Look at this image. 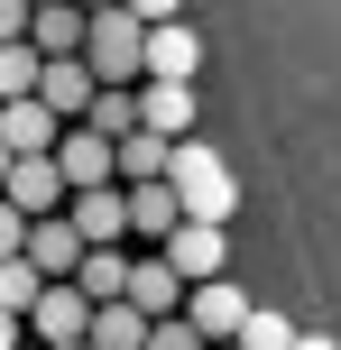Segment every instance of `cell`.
Returning a JSON list of instances; mask_svg holds the SVG:
<instances>
[{"label": "cell", "mask_w": 341, "mask_h": 350, "mask_svg": "<svg viewBox=\"0 0 341 350\" xmlns=\"http://www.w3.org/2000/svg\"><path fill=\"white\" fill-rule=\"evenodd\" d=\"M28 55H83V10H28Z\"/></svg>", "instance_id": "obj_17"}, {"label": "cell", "mask_w": 341, "mask_h": 350, "mask_svg": "<svg viewBox=\"0 0 341 350\" xmlns=\"http://www.w3.org/2000/svg\"><path fill=\"white\" fill-rule=\"evenodd\" d=\"M0 175H10V148H0Z\"/></svg>", "instance_id": "obj_28"}, {"label": "cell", "mask_w": 341, "mask_h": 350, "mask_svg": "<svg viewBox=\"0 0 341 350\" xmlns=\"http://www.w3.org/2000/svg\"><path fill=\"white\" fill-rule=\"evenodd\" d=\"M74 295L83 304H120V286H129V249H83V267H74Z\"/></svg>", "instance_id": "obj_15"}, {"label": "cell", "mask_w": 341, "mask_h": 350, "mask_svg": "<svg viewBox=\"0 0 341 350\" xmlns=\"http://www.w3.org/2000/svg\"><path fill=\"white\" fill-rule=\"evenodd\" d=\"M120 203H129V240H148V249H166V230L185 221L166 185H120Z\"/></svg>", "instance_id": "obj_14"}, {"label": "cell", "mask_w": 341, "mask_h": 350, "mask_svg": "<svg viewBox=\"0 0 341 350\" xmlns=\"http://www.w3.org/2000/svg\"><path fill=\"white\" fill-rule=\"evenodd\" d=\"M139 350H203L194 332H185V314H166V323H148V341Z\"/></svg>", "instance_id": "obj_23"}, {"label": "cell", "mask_w": 341, "mask_h": 350, "mask_svg": "<svg viewBox=\"0 0 341 350\" xmlns=\"http://www.w3.org/2000/svg\"><path fill=\"white\" fill-rule=\"evenodd\" d=\"M0 148H10V157H46V148H55V120L37 102H0Z\"/></svg>", "instance_id": "obj_16"}, {"label": "cell", "mask_w": 341, "mask_h": 350, "mask_svg": "<svg viewBox=\"0 0 341 350\" xmlns=\"http://www.w3.org/2000/svg\"><path fill=\"white\" fill-rule=\"evenodd\" d=\"M139 10H83V74L92 92H139Z\"/></svg>", "instance_id": "obj_2"}, {"label": "cell", "mask_w": 341, "mask_h": 350, "mask_svg": "<svg viewBox=\"0 0 341 350\" xmlns=\"http://www.w3.org/2000/svg\"><path fill=\"white\" fill-rule=\"evenodd\" d=\"M148 341V323L129 314V304H92V323H83V350H139Z\"/></svg>", "instance_id": "obj_19"}, {"label": "cell", "mask_w": 341, "mask_h": 350, "mask_svg": "<svg viewBox=\"0 0 341 350\" xmlns=\"http://www.w3.org/2000/svg\"><path fill=\"white\" fill-rule=\"evenodd\" d=\"M28 304H37V267H28V258H0V314L18 323Z\"/></svg>", "instance_id": "obj_21"}, {"label": "cell", "mask_w": 341, "mask_h": 350, "mask_svg": "<svg viewBox=\"0 0 341 350\" xmlns=\"http://www.w3.org/2000/svg\"><path fill=\"white\" fill-rule=\"evenodd\" d=\"M240 314H249V295H240L231 277H213V286H185V332H194L203 350H221L240 332Z\"/></svg>", "instance_id": "obj_7"}, {"label": "cell", "mask_w": 341, "mask_h": 350, "mask_svg": "<svg viewBox=\"0 0 341 350\" xmlns=\"http://www.w3.org/2000/svg\"><path fill=\"white\" fill-rule=\"evenodd\" d=\"M18 258L37 267V286H65L74 267H83V240H74V230H65V212H55V221H28V240H18Z\"/></svg>", "instance_id": "obj_11"}, {"label": "cell", "mask_w": 341, "mask_h": 350, "mask_svg": "<svg viewBox=\"0 0 341 350\" xmlns=\"http://www.w3.org/2000/svg\"><path fill=\"white\" fill-rule=\"evenodd\" d=\"M166 193H176V212H185V221H203V230H221V221H231V203H240L221 148H203V139H185L176 157H166Z\"/></svg>", "instance_id": "obj_1"}, {"label": "cell", "mask_w": 341, "mask_h": 350, "mask_svg": "<svg viewBox=\"0 0 341 350\" xmlns=\"http://www.w3.org/2000/svg\"><path fill=\"white\" fill-rule=\"evenodd\" d=\"M46 157H55V175H65V193H102L111 185V148L92 139V129H55Z\"/></svg>", "instance_id": "obj_12"}, {"label": "cell", "mask_w": 341, "mask_h": 350, "mask_svg": "<svg viewBox=\"0 0 341 350\" xmlns=\"http://www.w3.org/2000/svg\"><path fill=\"white\" fill-rule=\"evenodd\" d=\"M37 111H46L55 129H74L92 111V74H83V55H37V92H28Z\"/></svg>", "instance_id": "obj_4"}, {"label": "cell", "mask_w": 341, "mask_h": 350, "mask_svg": "<svg viewBox=\"0 0 341 350\" xmlns=\"http://www.w3.org/2000/svg\"><path fill=\"white\" fill-rule=\"evenodd\" d=\"M0 203H10L18 221H55V212H65V175H55V157H10Z\"/></svg>", "instance_id": "obj_5"}, {"label": "cell", "mask_w": 341, "mask_h": 350, "mask_svg": "<svg viewBox=\"0 0 341 350\" xmlns=\"http://www.w3.org/2000/svg\"><path fill=\"white\" fill-rule=\"evenodd\" d=\"M83 323H92V304L74 295V286H37V304L18 314V332H28L37 350H74V341H83Z\"/></svg>", "instance_id": "obj_6"}, {"label": "cell", "mask_w": 341, "mask_h": 350, "mask_svg": "<svg viewBox=\"0 0 341 350\" xmlns=\"http://www.w3.org/2000/svg\"><path fill=\"white\" fill-rule=\"evenodd\" d=\"M0 350H18V323H10V314H0Z\"/></svg>", "instance_id": "obj_27"}, {"label": "cell", "mask_w": 341, "mask_h": 350, "mask_svg": "<svg viewBox=\"0 0 341 350\" xmlns=\"http://www.w3.org/2000/svg\"><path fill=\"white\" fill-rule=\"evenodd\" d=\"M0 46H28V0H0Z\"/></svg>", "instance_id": "obj_24"}, {"label": "cell", "mask_w": 341, "mask_h": 350, "mask_svg": "<svg viewBox=\"0 0 341 350\" xmlns=\"http://www.w3.org/2000/svg\"><path fill=\"white\" fill-rule=\"evenodd\" d=\"M139 83H185L194 92V65H203V46H194V28H185L176 10H157V18H139Z\"/></svg>", "instance_id": "obj_3"}, {"label": "cell", "mask_w": 341, "mask_h": 350, "mask_svg": "<svg viewBox=\"0 0 341 350\" xmlns=\"http://www.w3.org/2000/svg\"><path fill=\"white\" fill-rule=\"evenodd\" d=\"M37 92V55L28 46H0V102H28Z\"/></svg>", "instance_id": "obj_22"}, {"label": "cell", "mask_w": 341, "mask_h": 350, "mask_svg": "<svg viewBox=\"0 0 341 350\" xmlns=\"http://www.w3.org/2000/svg\"><path fill=\"white\" fill-rule=\"evenodd\" d=\"M139 129L166 139V148H185V139H194V92H185V83H139Z\"/></svg>", "instance_id": "obj_13"}, {"label": "cell", "mask_w": 341, "mask_h": 350, "mask_svg": "<svg viewBox=\"0 0 341 350\" xmlns=\"http://www.w3.org/2000/svg\"><path fill=\"white\" fill-rule=\"evenodd\" d=\"M157 258L176 267V286H213L221 267H231V240H221V230H203V221H176Z\"/></svg>", "instance_id": "obj_8"}, {"label": "cell", "mask_w": 341, "mask_h": 350, "mask_svg": "<svg viewBox=\"0 0 341 350\" xmlns=\"http://www.w3.org/2000/svg\"><path fill=\"white\" fill-rule=\"evenodd\" d=\"M221 350H231V341H221Z\"/></svg>", "instance_id": "obj_29"}, {"label": "cell", "mask_w": 341, "mask_h": 350, "mask_svg": "<svg viewBox=\"0 0 341 350\" xmlns=\"http://www.w3.org/2000/svg\"><path fill=\"white\" fill-rule=\"evenodd\" d=\"M295 350H341V341L332 332H295Z\"/></svg>", "instance_id": "obj_26"}, {"label": "cell", "mask_w": 341, "mask_h": 350, "mask_svg": "<svg viewBox=\"0 0 341 350\" xmlns=\"http://www.w3.org/2000/svg\"><path fill=\"white\" fill-rule=\"evenodd\" d=\"M74 129H92V139H102V148H120L129 129H139V92H92V111H83V120H74Z\"/></svg>", "instance_id": "obj_18"}, {"label": "cell", "mask_w": 341, "mask_h": 350, "mask_svg": "<svg viewBox=\"0 0 341 350\" xmlns=\"http://www.w3.org/2000/svg\"><path fill=\"white\" fill-rule=\"evenodd\" d=\"M74 350H83V341H74Z\"/></svg>", "instance_id": "obj_30"}, {"label": "cell", "mask_w": 341, "mask_h": 350, "mask_svg": "<svg viewBox=\"0 0 341 350\" xmlns=\"http://www.w3.org/2000/svg\"><path fill=\"white\" fill-rule=\"evenodd\" d=\"M65 230L83 249H120L129 240V203H120V185H102V193H65Z\"/></svg>", "instance_id": "obj_10"}, {"label": "cell", "mask_w": 341, "mask_h": 350, "mask_svg": "<svg viewBox=\"0 0 341 350\" xmlns=\"http://www.w3.org/2000/svg\"><path fill=\"white\" fill-rule=\"evenodd\" d=\"M18 240H28V221H18V212L0 203V258H18Z\"/></svg>", "instance_id": "obj_25"}, {"label": "cell", "mask_w": 341, "mask_h": 350, "mask_svg": "<svg viewBox=\"0 0 341 350\" xmlns=\"http://www.w3.org/2000/svg\"><path fill=\"white\" fill-rule=\"evenodd\" d=\"M120 304L139 323H166V314H185V286H176V267L157 258V249H139V258H129V286H120Z\"/></svg>", "instance_id": "obj_9"}, {"label": "cell", "mask_w": 341, "mask_h": 350, "mask_svg": "<svg viewBox=\"0 0 341 350\" xmlns=\"http://www.w3.org/2000/svg\"><path fill=\"white\" fill-rule=\"evenodd\" d=\"M231 350H295V323H286V314H258V304H249V314H240V332H231Z\"/></svg>", "instance_id": "obj_20"}]
</instances>
